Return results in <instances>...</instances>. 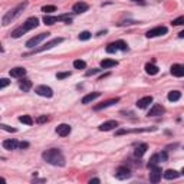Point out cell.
<instances>
[{
    "label": "cell",
    "instance_id": "cell-1",
    "mask_svg": "<svg viewBox=\"0 0 184 184\" xmlns=\"http://www.w3.org/2000/svg\"><path fill=\"white\" fill-rule=\"evenodd\" d=\"M42 157H43V160L46 163L52 164V165H59V167L65 165V157H63V154L58 148H51V150L45 151L42 154Z\"/></svg>",
    "mask_w": 184,
    "mask_h": 184
},
{
    "label": "cell",
    "instance_id": "cell-2",
    "mask_svg": "<svg viewBox=\"0 0 184 184\" xmlns=\"http://www.w3.org/2000/svg\"><path fill=\"white\" fill-rule=\"evenodd\" d=\"M39 24V19L38 17H29L26 22H24L22 26H19L17 29H14L13 32L10 33V36L13 39H17V38H20L22 35H24L26 32L32 30V29H35V27H38Z\"/></svg>",
    "mask_w": 184,
    "mask_h": 184
},
{
    "label": "cell",
    "instance_id": "cell-3",
    "mask_svg": "<svg viewBox=\"0 0 184 184\" xmlns=\"http://www.w3.org/2000/svg\"><path fill=\"white\" fill-rule=\"evenodd\" d=\"M26 6H27V2H23V3H20L17 7H14L13 10L7 12V13L3 16V19H2V24H3V26H7L9 23H12V20H13L14 17L19 16V14L22 13V10H23Z\"/></svg>",
    "mask_w": 184,
    "mask_h": 184
},
{
    "label": "cell",
    "instance_id": "cell-4",
    "mask_svg": "<svg viewBox=\"0 0 184 184\" xmlns=\"http://www.w3.org/2000/svg\"><path fill=\"white\" fill-rule=\"evenodd\" d=\"M49 35L51 33H48V32H46V33H39V35H36V36H35V38H32V39H29V41L26 42V46L27 48H35V46H38L39 43H41L42 41H45V39L48 38Z\"/></svg>",
    "mask_w": 184,
    "mask_h": 184
},
{
    "label": "cell",
    "instance_id": "cell-5",
    "mask_svg": "<svg viewBox=\"0 0 184 184\" xmlns=\"http://www.w3.org/2000/svg\"><path fill=\"white\" fill-rule=\"evenodd\" d=\"M168 32V29L165 26H157L154 27V29H150V30L145 33V36L148 39L150 38H157V36H163V35H165Z\"/></svg>",
    "mask_w": 184,
    "mask_h": 184
},
{
    "label": "cell",
    "instance_id": "cell-6",
    "mask_svg": "<svg viewBox=\"0 0 184 184\" xmlns=\"http://www.w3.org/2000/svg\"><path fill=\"white\" fill-rule=\"evenodd\" d=\"M35 92L38 94V95L41 96H45V98H52L53 96V91H52V88H49V86L46 85H39L35 88Z\"/></svg>",
    "mask_w": 184,
    "mask_h": 184
},
{
    "label": "cell",
    "instance_id": "cell-7",
    "mask_svg": "<svg viewBox=\"0 0 184 184\" xmlns=\"http://www.w3.org/2000/svg\"><path fill=\"white\" fill-rule=\"evenodd\" d=\"M63 42V38H55V39H52L51 42H48V43H45L43 46H41L39 49H36L35 52H43V51H49V49H52L53 46H56V45H59V43H62Z\"/></svg>",
    "mask_w": 184,
    "mask_h": 184
},
{
    "label": "cell",
    "instance_id": "cell-8",
    "mask_svg": "<svg viewBox=\"0 0 184 184\" xmlns=\"http://www.w3.org/2000/svg\"><path fill=\"white\" fill-rule=\"evenodd\" d=\"M115 177L118 180H127L131 177V170L127 167H118L115 171Z\"/></svg>",
    "mask_w": 184,
    "mask_h": 184
},
{
    "label": "cell",
    "instance_id": "cell-9",
    "mask_svg": "<svg viewBox=\"0 0 184 184\" xmlns=\"http://www.w3.org/2000/svg\"><path fill=\"white\" fill-rule=\"evenodd\" d=\"M151 168V173H150V181L151 183H158L161 180V168L158 165H154V167H150Z\"/></svg>",
    "mask_w": 184,
    "mask_h": 184
},
{
    "label": "cell",
    "instance_id": "cell-10",
    "mask_svg": "<svg viewBox=\"0 0 184 184\" xmlns=\"http://www.w3.org/2000/svg\"><path fill=\"white\" fill-rule=\"evenodd\" d=\"M88 9H89V4L85 3V2H78V3H75L73 7H72L73 13H76V14L85 13V12H88Z\"/></svg>",
    "mask_w": 184,
    "mask_h": 184
},
{
    "label": "cell",
    "instance_id": "cell-11",
    "mask_svg": "<svg viewBox=\"0 0 184 184\" xmlns=\"http://www.w3.org/2000/svg\"><path fill=\"white\" fill-rule=\"evenodd\" d=\"M56 134L61 137H66L71 134V125L68 124H61V125L56 127Z\"/></svg>",
    "mask_w": 184,
    "mask_h": 184
},
{
    "label": "cell",
    "instance_id": "cell-12",
    "mask_svg": "<svg viewBox=\"0 0 184 184\" xmlns=\"http://www.w3.org/2000/svg\"><path fill=\"white\" fill-rule=\"evenodd\" d=\"M164 114V106L161 104H154L153 108L150 109V112H148V116H158Z\"/></svg>",
    "mask_w": 184,
    "mask_h": 184
},
{
    "label": "cell",
    "instance_id": "cell-13",
    "mask_svg": "<svg viewBox=\"0 0 184 184\" xmlns=\"http://www.w3.org/2000/svg\"><path fill=\"white\" fill-rule=\"evenodd\" d=\"M171 75L177 76V78H181V76H184V66L183 65H178V63H176V65L171 66Z\"/></svg>",
    "mask_w": 184,
    "mask_h": 184
},
{
    "label": "cell",
    "instance_id": "cell-14",
    "mask_svg": "<svg viewBox=\"0 0 184 184\" xmlns=\"http://www.w3.org/2000/svg\"><path fill=\"white\" fill-rule=\"evenodd\" d=\"M116 127H118V122H116V121H106V122L99 125V131H111V130H114V128H116Z\"/></svg>",
    "mask_w": 184,
    "mask_h": 184
},
{
    "label": "cell",
    "instance_id": "cell-15",
    "mask_svg": "<svg viewBox=\"0 0 184 184\" xmlns=\"http://www.w3.org/2000/svg\"><path fill=\"white\" fill-rule=\"evenodd\" d=\"M9 73H10L12 78H23V76L26 75V69L19 66V68H13Z\"/></svg>",
    "mask_w": 184,
    "mask_h": 184
},
{
    "label": "cell",
    "instance_id": "cell-16",
    "mask_svg": "<svg viewBox=\"0 0 184 184\" xmlns=\"http://www.w3.org/2000/svg\"><path fill=\"white\" fill-rule=\"evenodd\" d=\"M151 102H153V96H144V98H141V99L137 101V106L141 108V109H144V108H147V106L150 105Z\"/></svg>",
    "mask_w": 184,
    "mask_h": 184
},
{
    "label": "cell",
    "instance_id": "cell-17",
    "mask_svg": "<svg viewBox=\"0 0 184 184\" xmlns=\"http://www.w3.org/2000/svg\"><path fill=\"white\" fill-rule=\"evenodd\" d=\"M58 22H61L59 16H51V14H45V17H43V23L48 24V26H52V24L58 23Z\"/></svg>",
    "mask_w": 184,
    "mask_h": 184
},
{
    "label": "cell",
    "instance_id": "cell-18",
    "mask_svg": "<svg viewBox=\"0 0 184 184\" xmlns=\"http://www.w3.org/2000/svg\"><path fill=\"white\" fill-rule=\"evenodd\" d=\"M2 145H3L4 150H14V148L19 147V143L16 140H4Z\"/></svg>",
    "mask_w": 184,
    "mask_h": 184
},
{
    "label": "cell",
    "instance_id": "cell-19",
    "mask_svg": "<svg viewBox=\"0 0 184 184\" xmlns=\"http://www.w3.org/2000/svg\"><path fill=\"white\" fill-rule=\"evenodd\" d=\"M101 96V92H92V94H88V95H85L84 98H82V104H89L92 102L94 99L99 98Z\"/></svg>",
    "mask_w": 184,
    "mask_h": 184
},
{
    "label": "cell",
    "instance_id": "cell-20",
    "mask_svg": "<svg viewBox=\"0 0 184 184\" xmlns=\"http://www.w3.org/2000/svg\"><path fill=\"white\" fill-rule=\"evenodd\" d=\"M19 88H20L23 92L30 91V88H32V81H30V79H26V78H24V79L22 78L20 84H19Z\"/></svg>",
    "mask_w": 184,
    "mask_h": 184
},
{
    "label": "cell",
    "instance_id": "cell-21",
    "mask_svg": "<svg viewBox=\"0 0 184 184\" xmlns=\"http://www.w3.org/2000/svg\"><path fill=\"white\" fill-rule=\"evenodd\" d=\"M119 101V98H115V99H109V101H105V102L99 104V105L95 106V111H99V109H104V108H108V106L114 105V104H116Z\"/></svg>",
    "mask_w": 184,
    "mask_h": 184
},
{
    "label": "cell",
    "instance_id": "cell-22",
    "mask_svg": "<svg viewBox=\"0 0 184 184\" xmlns=\"http://www.w3.org/2000/svg\"><path fill=\"white\" fill-rule=\"evenodd\" d=\"M116 65H118V62L114 61V59H104V61H101V68L102 69H109Z\"/></svg>",
    "mask_w": 184,
    "mask_h": 184
},
{
    "label": "cell",
    "instance_id": "cell-23",
    "mask_svg": "<svg viewBox=\"0 0 184 184\" xmlns=\"http://www.w3.org/2000/svg\"><path fill=\"white\" fill-rule=\"evenodd\" d=\"M147 148H148L147 144H141V145H138L135 148V151H134V155H135V157H141V155H144L145 151H147Z\"/></svg>",
    "mask_w": 184,
    "mask_h": 184
},
{
    "label": "cell",
    "instance_id": "cell-24",
    "mask_svg": "<svg viewBox=\"0 0 184 184\" xmlns=\"http://www.w3.org/2000/svg\"><path fill=\"white\" fill-rule=\"evenodd\" d=\"M158 71H160V69H158L155 65H153V63H147L145 65V72L148 73V75H157Z\"/></svg>",
    "mask_w": 184,
    "mask_h": 184
},
{
    "label": "cell",
    "instance_id": "cell-25",
    "mask_svg": "<svg viewBox=\"0 0 184 184\" xmlns=\"http://www.w3.org/2000/svg\"><path fill=\"white\" fill-rule=\"evenodd\" d=\"M180 176V173H177L176 170H167L164 173V178L165 180H174V178H177Z\"/></svg>",
    "mask_w": 184,
    "mask_h": 184
},
{
    "label": "cell",
    "instance_id": "cell-26",
    "mask_svg": "<svg viewBox=\"0 0 184 184\" xmlns=\"http://www.w3.org/2000/svg\"><path fill=\"white\" fill-rule=\"evenodd\" d=\"M168 101H171V102H176V101H178V99L181 98V92L180 91H171L170 94H168Z\"/></svg>",
    "mask_w": 184,
    "mask_h": 184
},
{
    "label": "cell",
    "instance_id": "cell-27",
    "mask_svg": "<svg viewBox=\"0 0 184 184\" xmlns=\"http://www.w3.org/2000/svg\"><path fill=\"white\" fill-rule=\"evenodd\" d=\"M19 121L26 124V125H33V119H32L30 115H22L20 118H19Z\"/></svg>",
    "mask_w": 184,
    "mask_h": 184
},
{
    "label": "cell",
    "instance_id": "cell-28",
    "mask_svg": "<svg viewBox=\"0 0 184 184\" xmlns=\"http://www.w3.org/2000/svg\"><path fill=\"white\" fill-rule=\"evenodd\" d=\"M158 161H160V154H154L153 157L150 158V163H148V165L150 167H154V165H157Z\"/></svg>",
    "mask_w": 184,
    "mask_h": 184
},
{
    "label": "cell",
    "instance_id": "cell-29",
    "mask_svg": "<svg viewBox=\"0 0 184 184\" xmlns=\"http://www.w3.org/2000/svg\"><path fill=\"white\" fill-rule=\"evenodd\" d=\"M115 45H116V48H118L119 51H124V52L128 51V45H127L124 41H116Z\"/></svg>",
    "mask_w": 184,
    "mask_h": 184
},
{
    "label": "cell",
    "instance_id": "cell-30",
    "mask_svg": "<svg viewBox=\"0 0 184 184\" xmlns=\"http://www.w3.org/2000/svg\"><path fill=\"white\" fill-rule=\"evenodd\" d=\"M73 66H75L76 69H85L86 68V62L81 61V59H78V61L73 62Z\"/></svg>",
    "mask_w": 184,
    "mask_h": 184
},
{
    "label": "cell",
    "instance_id": "cell-31",
    "mask_svg": "<svg viewBox=\"0 0 184 184\" xmlns=\"http://www.w3.org/2000/svg\"><path fill=\"white\" fill-rule=\"evenodd\" d=\"M79 41H88V39H91V33H89L88 30H85V32H81L79 33Z\"/></svg>",
    "mask_w": 184,
    "mask_h": 184
},
{
    "label": "cell",
    "instance_id": "cell-32",
    "mask_svg": "<svg viewBox=\"0 0 184 184\" xmlns=\"http://www.w3.org/2000/svg\"><path fill=\"white\" fill-rule=\"evenodd\" d=\"M116 51H118V48H116L115 42H114V43H109L108 46H106V52H108V53H115Z\"/></svg>",
    "mask_w": 184,
    "mask_h": 184
},
{
    "label": "cell",
    "instance_id": "cell-33",
    "mask_svg": "<svg viewBox=\"0 0 184 184\" xmlns=\"http://www.w3.org/2000/svg\"><path fill=\"white\" fill-rule=\"evenodd\" d=\"M171 24H173V26H180V24H184V16H180V17H177V19H174V20L171 22Z\"/></svg>",
    "mask_w": 184,
    "mask_h": 184
},
{
    "label": "cell",
    "instance_id": "cell-34",
    "mask_svg": "<svg viewBox=\"0 0 184 184\" xmlns=\"http://www.w3.org/2000/svg\"><path fill=\"white\" fill-rule=\"evenodd\" d=\"M42 12H45V13H52V12H56V7L52 6V4H49V6H43L42 7Z\"/></svg>",
    "mask_w": 184,
    "mask_h": 184
},
{
    "label": "cell",
    "instance_id": "cell-35",
    "mask_svg": "<svg viewBox=\"0 0 184 184\" xmlns=\"http://www.w3.org/2000/svg\"><path fill=\"white\" fill-rule=\"evenodd\" d=\"M71 76V72H59L58 75H56V78L58 79H65V78H69Z\"/></svg>",
    "mask_w": 184,
    "mask_h": 184
},
{
    "label": "cell",
    "instance_id": "cell-36",
    "mask_svg": "<svg viewBox=\"0 0 184 184\" xmlns=\"http://www.w3.org/2000/svg\"><path fill=\"white\" fill-rule=\"evenodd\" d=\"M0 128H2V130H4V131H9V133H16V128H12V127L6 125V124H2V125H0Z\"/></svg>",
    "mask_w": 184,
    "mask_h": 184
},
{
    "label": "cell",
    "instance_id": "cell-37",
    "mask_svg": "<svg viewBox=\"0 0 184 184\" xmlns=\"http://www.w3.org/2000/svg\"><path fill=\"white\" fill-rule=\"evenodd\" d=\"M48 121H49V116H46V115H42L36 119V122L38 124H43V122H48Z\"/></svg>",
    "mask_w": 184,
    "mask_h": 184
},
{
    "label": "cell",
    "instance_id": "cell-38",
    "mask_svg": "<svg viewBox=\"0 0 184 184\" xmlns=\"http://www.w3.org/2000/svg\"><path fill=\"white\" fill-rule=\"evenodd\" d=\"M9 84H10V82H9V79L3 78L2 81H0V88H2V89H3V88H6V86L9 85Z\"/></svg>",
    "mask_w": 184,
    "mask_h": 184
},
{
    "label": "cell",
    "instance_id": "cell-39",
    "mask_svg": "<svg viewBox=\"0 0 184 184\" xmlns=\"http://www.w3.org/2000/svg\"><path fill=\"white\" fill-rule=\"evenodd\" d=\"M101 71V69H91V71H86L85 75L86 76H91V75H95V73H98V72Z\"/></svg>",
    "mask_w": 184,
    "mask_h": 184
},
{
    "label": "cell",
    "instance_id": "cell-40",
    "mask_svg": "<svg viewBox=\"0 0 184 184\" xmlns=\"http://www.w3.org/2000/svg\"><path fill=\"white\" fill-rule=\"evenodd\" d=\"M27 147H29V143H19V148H22V150L27 148Z\"/></svg>",
    "mask_w": 184,
    "mask_h": 184
},
{
    "label": "cell",
    "instance_id": "cell-41",
    "mask_svg": "<svg viewBox=\"0 0 184 184\" xmlns=\"http://www.w3.org/2000/svg\"><path fill=\"white\" fill-rule=\"evenodd\" d=\"M161 160H163V161L167 160V153H161V154H160V161H161Z\"/></svg>",
    "mask_w": 184,
    "mask_h": 184
},
{
    "label": "cell",
    "instance_id": "cell-42",
    "mask_svg": "<svg viewBox=\"0 0 184 184\" xmlns=\"http://www.w3.org/2000/svg\"><path fill=\"white\" fill-rule=\"evenodd\" d=\"M89 183H91V184H92V183H99V178H92Z\"/></svg>",
    "mask_w": 184,
    "mask_h": 184
},
{
    "label": "cell",
    "instance_id": "cell-43",
    "mask_svg": "<svg viewBox=\"0 0 184 184\" xmlns=\"http://www.w3.org/2000/svg\"><path fill=\"white\" fill-rule=\"evenodd\" d=\"M131 2H135V3H144L145 0H131Z\"/></svg>",
    "mask_w": 184,
    "mask_h": 184
},
{
    "label": "cell",
    "instance_id": "cell-44",
    "mask_svg": "<svg viewBox=\"0 0 184 184\" xmlns=\"http://www.w3.org/2000/svg\"><path fill=\"white\" fill-rule=\"evenodd\" d=\"M178 38H184V30H181L180 33H178Z\"/></svg>",
    "mask_w": 184,
    "mask_h": 184
},
{
    "label": "cell",
    "instance_id": "cell-45",
    "mask_svg": "<svg viewBox=\"0 0 184 184\" xmlns=\"http://www.w3.org/2000/svg\"><path fill=\"white\" fill-rule=\"evenodd\" d=\"M180 174H184V167H183V170H181V173Z\"/></svg>",
    "mask_w": 184,
    "mask_h": 184
}]
</instances>
